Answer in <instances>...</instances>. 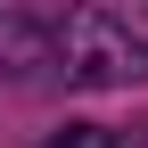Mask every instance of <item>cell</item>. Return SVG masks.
I'll return each mask as SVG.
<instances>
[{"mask_svg":"<svg viewBox=\"0 0 148 148\" xmlns=\"http://www.w3.org/2000/svg\"><path fill=\"white\" fill-rule=\"evenodd\" d=\"M49 58H58L82 90H107V82H140L148 74V41L123 25V16H107V8H74L58 25V41H49Z\"/></svg>","mask_w":148,"mask_h":148,"instance_id":"cell-1","label":"cell"},{"mask_svg":"<svg viewBox=\"0 0 148 148\" xmlns=\"http://www.w3.org/2000/svg\"><path fill=\"white\" fill-rule=\"evenodd\" d=\"M49 148H123V132H107V123H66Z\"/></svg>","mask_w":148,"mask_h":148,"instance_id":"cell-3","label":"cell"},{"mask_svg":"<svg viewBox=\"0 0 148 148\" xmlns=\"http://www.w3.org/2000/svg\"><path fill=\"white\" fill-rule=\"evenodd\" d=\"M49 41H58V25H41V16H25V8H0V66L8 74L49 66Z\"/></svg>","mask_w":148,"mask_h":148,"instance_id":"cell-2","label":"cell"}]
</instances>
